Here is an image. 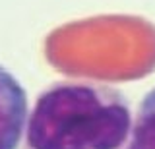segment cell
<instances>
[{"label": "cell", "mask_w": 155, "mask_h": 149, "mask_svg": "<svg viewBox=\"0 0 155 149\" xmlns=\"http://www.w3.org/2000/svg\"><path fill=\"white\" fill-rule=\"evenodd\" d=\"M126 149H155V87L140 105Z\"/></svg>", "instance_id": "obj_3"}, {"label": "cell", "mask_w": 155, "mask_h": 149, "mask_svg": "<svg viewBox=\"0 0 155 149\" xmlns=\"http://www.w3.org/2000/svg\"><path fill=\"white\" fill-rule=\"evenodd\" d=\"M27 120V93L0 64V149H18Z\"/></svg>", "instance_id": "obj_2"}, {"label": "cell", "mask_w": 155, "mask_h": 149, "mask_svg": "<svg viewBox=\"0 0 155 149\" xmlns=\"http://www.w3.org/2000/svg\"><path fill=\"white\" fill-rule=\"evenodd\" d=\"M132 109L118 87L68 78L39 93L25 120L21 149H126Z\"/></svg>", "instance_id": "obj_1"}]
</instances>
